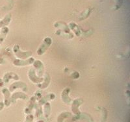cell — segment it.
<instances>
[{
	"mask_svg": "<svg viewBox=\"0 0 130 122\" xmlns=\"http://www.w3.org/2000/svg\"><path fill=\"white\" fill-rule=\"evenodd\" d=\"M12 51H13L15 56H16V57H17V59H23V60L31 57L32 55V52L29 51H22L20 49V47L18 45H14L12 47Z\"/></svg>",
	"mask_w": 130,
	"mask_h": 122,
	"instance_id": "obj_1",
	"label": "cell"
},
{
	"mask_svg": "<svg viewBox=\"0 0 130 122\" xmlns=\"http://www.w3.org/2000/svg\"><path fill=\"white\" fill-rule=\"evenodd\" d=\"M52 39L50 37H46L44 38L42 42L41 45L39 46V47L37 49V53L38 55H42L45 52L47 51V49L50 47V46L52 45Z\"/></svg>",
	"mask_w": 130,
	"mask_h": 122,
	"instance_id": "obj_2",
	"label": "cell"
},
{
	"mask_svg": "<svg viewBox=\"0 0 130 122\" xmlns=\"http://www.w3.org/2000/svg\"><path fill=\"white\" fill-rule=\"evenodd\" d=\"M27 76H28V78L32 83L34 84H38L41 83L43 81L44 78L43 77H40L36 74V71L35 69L34 68H32L31 69H29L28 73H27Z\"/></svg>",
	"mask_w": 130,
	"mask_h": 122,
	"instance_id": "obj_3",
	"label": "cell"
},
{
	"mask_svg": "<svg viewBox=\"0 0 130 122\" xmlns=\"http://www.w3.org/2000/svg\"><path fill=\"white\" fill-rule=\"evenodd\" d=\"M35 59L32 57L28 58L27 59H13L12 60V64L16 66H25L29 65L32 64L34 62Z\"/></svg>",
	"mask_w": 130,
	"mask_h": 122,
	"instance_id": "obj_4",
	"label": "cell"
},
{
	"mask_svg": "<svg viewBox=\"0 0 130 122\" xmlns=\"http://www.w3.org/2000/svg\"><path fill=\"white\" fill-rule=\"evenodd\" d=\"M16 89H21L23 92H27L28 91V88L26 83L22 81H16V82H13L12 84H10L9 86V91L10 92L14 91Z\"/></svg>",
	"mask_w": 130,
	"mask_h": 122,
	"instance_id": "obj_5",
	"label": "cell"
},
{
	"mask_svg": "<svg viewBox=\"0 0 130 122\" xmlns=\"http://www.w3.org/2000/svg\"><path fill=\"white\" fill-rule=\"evenodd\" d=\"M32 64L34 66L37 75L40 77H42V76H43L44 74V66L43 62L40 60H35Z\"/></svg>",
	"mask_w": 130,
	"mask_h": 122,
	"instance_id": "obj_6",
	"label": "cell"
},
{
	"mask_svg": "<svg viewBox=\"0 0 130 122\" xmlns=\"http://www.w3.org/2000/svg\"><path fill=\"white\" fill-rule=\"evenodd\" d=\"M71 103L72 112L75 114H80L81 112H80L79 109V107L83 103V99L81 98L75 99L73 100V101H72Z\"/></svg>",
	"mask_w": 130,
	"mask_h": 122,
	"instance_id": "obj_7",
	"label": "cell"
},
{
	"mask_svg": "<svg viewBox=\"0 0 130 122\" xmlns=\"http://www.w3.org/2000/svg\"><path fill=\"white\" fill-rule=\"evenodd\" d=\"M70 88L67 87V88H65L64 89L63 91L61 93V99L65 104H70L72 101V99L68 96L70 94Z\"/></svg>",
	"mask_w": 130,
	"mask_h": 122,
	"instance_id": "obj_8",
	"label": "cell"
},
{
	"mask_svg": "<svg viewBox=\"0 0 130 122\" xmlns=\"http://www.w3.org/2000/svg\"><path fill=\"white\" fill-rule=\"evenodd\" d=\"M23 99V100H26L28 99V96L25 93L22 92H16L12 94L11 97H10V101L11 103H15L17 99Z\"/></svg>",
	"mask_w": 130,
	"mask_h": 122,
	"instance_id": "obj_9",
	"label": "cell"
},
{
	"mask_svg": "<svg viewBox=\"0 0 130 122\" xmlns=\"http://www.w3.org/2000/svg\"><path fill=\"white\" fill-rule=\"evenodd\" d=\"M10 79H13L14 81H19L20 77L16 73L14 72H7L5 74L3 77V81L4 83H8Z\"/></svg>",
	"mask_w": 130,
	"mask_h": 122,
	"instance_id": "obj_10",
	"label": "cell"
},
{
	"mask_svg": "<svg viewBox=\"0 0 130 122\" xmlns=\"http://www.w3.org/2000/svg\"><path fill=\"white\" fill-rule=\"evenodd\" d=\"M36 101H37V99H36V97H35V96H32V97L30 98L29 101L28 102V104H27V106L25 107V109H24V113L27 114H29L32 112V109H34L35 105L36 104Z\"/></svg>",
	"mask_w": 130,
	"mask_h": 122,
	"instance_id": "obj_11",
	"label": "cell"
},
{
	"mask_svg": "<svg viewBox=\"0 0 130 122\" xmlns=\"http://www.w3.org/2000/svg\"><path fill=\"white\" fill-rule=\"evenodd\" d=\"M3 93V96H4V104L5 106L7 107H9L10 106L11 101H10V92L7 88H3L2 90Z\"/></svg>",
	"mask_w": 130,
	"mask_h": 122,
	"instance_id": "obj_12",
	"label": "cell"
},
{
	"mask_svg": "<svg viewBox=\"0 0 130 122\" xmlns=\"http://www.w3.org/2000/svg\"><path fill=\"white\" fill-rule=\"evenodd\" d=\"M51 78L50 76L48 74H45L44 77V79H43V81L40 83V84H37V86L39 88H41V89H46V88H47L50 83Z\"/></svg>",
	"mask_w": 130,
	"mask_h": 122,
	"instance_id": "obj_13",
	"label": "cell"
},
{
	"mask_svg": "<svg viewBox=\"0 0 130 122\" xmlns=\"http://www.w3.org/2000/svg\"><path fill=\"white\" fill-rule=\"evenodd\" d=\"M9 31V29L7 27H2L1 32H0V44H2L4 41L5 38H6L8 32Z\"/></svg>",
	"mask_w": 130,
	"mask_h": 122,
	"instance_id": "obj_14",
	"label": "cell"
},
{
	"mask_svg": "<svg viewBox=\"0 0 130 122\" xmlns=\"http://www.w3.org/2000/svg\"><path fill=\"white\" fill-rule=\"evenodd\" d=\"M43 112L44 114V116L46 118H48L51 114V104L49 102H46L43 104Z\"/></svg>",
	"mask_w": 130,
	"mask_h": 122,
	"instance_id": "obj_15",
	"label": "cell"
},
{
	"mask_svg": "<svg viewBox=\"0 0 130 122\" xmlns=\"http://www.w3.org/2000/svg\"><path fill=\"white\" fill-rule=\"evenodd\" d=\"M71 116V113L68 112H63L58 116L57 118V122H64V120L67 119V118H69Z\"/></svg>",
	"mask_w": 130,
	"mask_h": 122,
	"instance_id": "obj_16",
	"label": "cell"
},
{
	"mask_svg": "<svg viewBox=\"0 0 130 122\" xmlns=\"http://www.w3.org/2000/svg\"><path fill=\"white\" fill-rule=\"evenodd\" d=\"M35 117L37 118H40V116H42L43 113L42 111V105H40V104L37 103H36L35 105Z\"/></svg>",
	"mask_w": 130,
	"mask_h": 122,
	"instance_id": "obj_17",
	"label": "cell"
},
{
	"mask_svg": "<svg viewBox=\"0 0 130 122\" xmlns=\"http://www.w3.org/2000/svg\"><path fill=\"white\" fill-rule=\"evenodd\" d=\"M10 18H11V15L9 14L5 16L4 19L0 22V27H6V25H8L9 24V22H10Z\"/></svg>",
	"mask_w": 130,
	"mask_h": 122,
	"instance_id": "obj_18",
	"label": "cell"
},
{
	"mask_svg": "<svg viewBox=\"0 0 130 122\" xmlns=\"http://www.w3.org/2000/svg\"><path fill=\"white\" fill-rule=\"evenodd\" d=\"M33 119H34V116L31 114H27V116H26L24 122H32Z\"/></svg>",
	"mask_w": 130,
	"mask_h": 122,
	"instance_id": "obj_19",
	"label": "cell"
},
{
	"mask_svg": "<svg viewBox=\"0 0 130 122\" xmlns=\"http://www.w3.org/2000/svg\"><path fill=\"white\" fill-rule=\"evenodd\" d=\"M35 97H36V99H37V101L39 100L40 99L42 98V94L40 92H36L35 93Z\"/></svg>",
	"mask_w": 130,
	"mask_h": 122,
	"instance_id": "obj_20",
	"label": "cell"
},
{
	"mask_svg": "<svg viewBox=\"0 0 130 122\" xmlns=\"http://www.w3.org/2000/svg\"><path fill=\"white\" fill-rule=\"evenodd\" d=\"M4 107H5L4 103H3V101L0 102V111L3 110V108H4Z\"/></svg>",
	"mask_w": 130,
	"mask_h": 122,
	"instance_id": "obj_21",
	"label": "cell"
},
{
	"mask_svg": "<svg viewBox=\"0 0 130 122\" xmlns=\"http://www.w3.org/2000/svg\"><path fill=\"white\" fill-rule=\"evenodd\" d=\"M5 62V61L4 59H3L2 57H0V64H3Z\"/></svg>",
	"mask_w": 130,
	"mask_h": 122,
	"instance_id": "obj_22",
	"label": "cell"
},
{
	"mask_svg": "<svg viewBox=\"0 0 130 122\" xmlns=\"http://www.w3.org/2000/svg\"><path fill=\"white\" fill-rule=\"evenodd\" d=\"M4 86V82L2 79H0V87H3Z\"/></svg>",
	"mask_w": 130,
	"mask_h": 122,
	"instance_id": "obj_23",
	"label": "cell"
},
{
	"mask_svg": "<svg viewBox=\"0 0 130 122\" xmlns=\"http://www.w3.org/2000/svg\"><path fill=\"white\" fill-rule=\"evenodd\" d=\"M37 122H44L43 120H42V119H40V120H38Z\"/></svg>",
	"mask_w": 130,
	"mask_h": 122,
	"instance_id": "obj_24",
	"label": "cell"
}]
</instances>
